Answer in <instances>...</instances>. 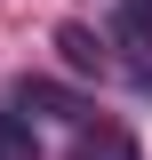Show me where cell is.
Returning a JSON list of instances; mask_svg holds the SVG:
<instances>
[{"mask_svg":"<svg viewBox=\"0 0 152 160\" xmlns=\"http://www.w3.org/2000/svg\"><path fill=\"white\" fill-rule=\"evenodd\" d=\"M56 48H64V64H72V72H104V56H96V40L80 32V24H64V32H56Z\"/></svg>","mask_w":152,"mask_h":160,"instance_id":"cell-4","label":"cell"},{"mask_svg":"<svg viewBox=\"0 0 152 160\" xmlns=\"http://www.w3.org/2000/svg\"><path fill=\"white\" fill-rule=\"evenodd\" d=\"M72 160H136V136H128V128H112V120H104V128H80Z\"/></svg>","mask_w":152,"mask_h":160,"instance_id":"cell-1","label":"cell"},{"mask_svg":"<svg viewBox=\"0 0 152 160\" xmlns=\"http://www.w3.org/2000/svg\"><path fill=\"white\" fill-rule=\"evenodd\" d=\"M16 104H24V112H40V120H72V112H80L56 80H24V88H16Z\"/></svg>","mask_w":152,"mask_h":160,"instance_id":"cell-2","label":"cell"},{"mask_svg":"<svg viewBox=\"0 0 152 160\" xmlns=\"http://www.w3.org/2000/svg\"><path fill=\"white\" fill-rule=\"evenodd\" d=\"M0 160H40V152H32V120H24V112H0Z\"/></svg>","mask_w":152,"mask_h":160,"instance_id":"cell-3","label":"cell"}]
</instances>
